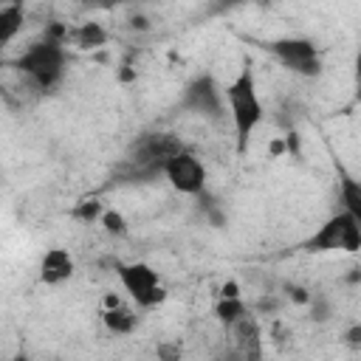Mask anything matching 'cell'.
I'll use <instances>...</instances> for the list:
<instances>
[{
	"instance_id": "1",
	"label": "cell",
	"mask_w": 361,
	"mask_h": 361,
	"mask_svg": "<svg viewBox=\"0 0 361 361\" xmlns=\"http://www.w3.org/2000/svg\"><path fill=\"white\" fill-rule=\"evenodd\" d=\"M223 102H228V113H231V124H234V141H237V152L243 155L254 130L262 124L265 118V107L262 99L257 93V79H254V68L243 65L240 73L231 79V85L223 93Z\"/></svg>"
},
{
	"instance_id": "2",
	"label": "cell",
	"mask_w": 361,
	"mask_h": 361,
	"mask_svg": "<svg viewBox=\"0 0 361 361\" xmlns=\"http://www.w3.org/2000/svg\"><path fill=\"white\" fill-rule=\"evenodd\" d=\"M65 45L62 42H54V39H39L34 45H28L20 59H17V68L28 76L31 85H37L39 90H51L62 73H65Z\"/></svg>"
},
{
	"instance_id": "3",
	"label": "cell",
	"mask_w": 361,
	"mask_h": 361,
	"mask_svg": "<svg viewBox=\"0 0 361 361\" xmlns=\"http://www.w3.org/2000/svg\"><path fill=\"white\" fill-rule=\"evenodd\" d=\"M358 248H361V220H355L347 212H338V214L327 217L305 240V251H316V254H327V251L355 254Z\"/></svg>"
},
{
	"instance_id": "4",
	"label": "cell",
	"mask_w": 361,
	"mask_h": 361,
	"mask_svg": "<svg viewBox=\"0 0 361 361\" xmlns=\"http://www.w3.org/2000/svg\"><path fill=\"white\" fill-rule=\"evenodd\" d=\"M116 274H118V282L127 290V296L135 302V307L149 310L166 299V288L149 262H121V265H116Z\"/></svg>"
},
{
	"instance_id": "5",
	"label": "cell",
	"mask_w": 361,
	"mask_h": 361,
	"mask_svg": "<svg viewBox=\"0 0 361 361\" xmlns=\"http://www.w3.org/2000/svg\"><path fill=\"white\" fill-rule=\"evenodd\" d=\"M268 54H274L285 68H290L299 76H319L322 73V54L313 39L305 37H282L265 45Z\"/></svg>"
},
{
	"instance_id": "6",
	"label": "cell",
	"mask_w": 361,
	"mask_h": 361,
	"mask_svg": "<svg viewBox=\"0 0 361 361\" xmlns=\"http://www.w3.org/2000/svg\"><path fill=\"white\" fill-rule=\"evenodd\" d=\"M161 172L169 180V186L180 195H200L206 189V166L197 155H192L186 149L172 155L169 161H164Z\"/></svg>"
},
{
	"instance_id": "7",
	"label": "cell",
	"mask_w": 361,
	"mask_h": 361,
	"mask_svg": "<svg viewBox=\"0 0 361 361\" xmlns=\"http://www.w3.org/2000/svg\"><path fill=\"white\" fill-rule=\"evenodd\" d=\"M178 152H183V144H180L178 135H172V133H152V135H147V138H141L135 144V158L133 161L138 166H144L147 172H155V169L161 172L164 161H169Z\"/></svg>"
},
{
	"instance_id": "8",
	"label": "cell",
	"mask_w": 361,
	"mask_h": 361,
	"mask_svg": "<svg viewBox=\"0 0 361 361\" xmlns=\"http://www.w3.org/2000/svg\"><path fill=\"white\" fill-rule=\"evenodd\" d=\"M223 90L214 85V79L212 76H197L189 87H186V93H183V107L186 110H195V113H200V116H212V118H217L220 113H223Z\"/></svg>"
},
{
	"instance_id": "9",
	"label": "cell",
	"mask_w": 361,
	"mask_h": 361,
	"mask_svg": "<svg viewBox=\"0 0 361 361\" xmlns=\"http://www.w3.org/2000/svg\"><path fill=\"white\" fill-rule=\"evenodd\" d=\"M37 271H39V279H42L48 288H56V285L73 279L76 262H73V254H71L68 248L54 245V248H48V251L39 257V268H37Z\"/></svg>"
},
{
	"instance_id": "10",
	"label": "cell",
	"mask_w": 361,
	"mask_h": 361,
	"mask_svg": "<svg viewBox=\"0 0 361 361\" xmlns=\"http://www.w3.org/2000/svg\"><path fill=\"white\" fill-rule=\"evenodd\" d=\"M138 322H141V319H138V310H135L133 305H124V302H118V305L102 310V324H104V330L113 333V336H130V333L138 327Z\"/></svg>"
},
{
	"instance_id": "11",
	"label": "cell",
	"mask_w": 361,
	"mask_h": 361,
	"mask_svg": "<svg viewBox=\"0 0 361 361\" xmlns=\"http://www.w3.org/2000/svg\"><path fill=\"white\" fill-rule=\"evenodd\" d=\"M68 39H73V45L82 51H93L107 42V28L102 23H79L73 31H68Z\"/></svg>"
},
{
	"instance_id": "12",
	"label": "cell",
	"mask_w": 361,
	"mask_h": 361,
	"mask_svg": "<svg viewBox=\"0 0 361 361\" xmlns=\"http://www.w3.org/2000/svg\"><path fill=\"white\" fill-rule=\"evenodd\" d=\"M23 23H25V8L20 3L0 6V45H8L20 34Z\"/></svg>"
},
{
	"instance_id": "13",
	"label": "cell",
	"mask_w": 361,
	"mask_h": 361,
	"mask_svg": "<svg viewBox=\"0 0 361 361\" xmlns=\"http://www.w3.org/2000/svg\"><path fill=\"white\" fill-rule=\"evenodd\" d=\"M214 316H217L226 327H234V324H240L243 319H248V307H245L243 296H240V299H217Z\"/></svg>"
},
{
	"instance_id": "14",
	"label": "cell",
	"mask_w": 361,
	"mask_h": 361,
	"mask_svg": "<svg viewBox=\"0 0 361 361\" xmlns=\"http://www.w3.org/2000/svg\"><path fill=\"white\" fill-rule=\"evenodd\" d=\"M338 195H341V203H344L341 212H347V214H353L355 220H361V186H358L353 178H344Z\"/></svg>"
},
{
	"instance_id": "15",
	"label": "cell",
	"mask_w": 361,
	"mask_h": 361,
	"mask_svg": "<svg viewBox=\"0 0 361 361\" xmlns=\"http://www.w3.org/2000/svg\"><path fill=\"white\" fill-rule=\"evenodd\" d=\"M99 223H102V228H104L107 234H113V237H124V234L130 231L127 217H124L118 209H104L102 217H99Z\"/></svg>"
},
{
	"instance_id": "16",
	"label": "cell",
	"mask_w": 361,
	"mask_h": 361,
	"mask_svg": "<svg viewBox=\"0 0 361 361\" xmlns=\"http://www.w3.org/2000/svg\"><path fill=\"white\" fill-rule=\"evenodd\" d=\"M155 355H158V361H180L183 358V344L180 341H158Z\"/></svg>"
},
{
	"instance_id": "17",
	"label": "cell",
	"mask_w": 361,
	"mask_h": 361,
	"mask_svg": "<svg viewBox=\"0 0 361 361\" xmlns=\"http://www.w3.org/2000/svg\"><path fill=\"white\" fill-rule=\"evenodd\" d=\"M102 206H99V200H82L76 209H73V214L79 217V220H85V223H90V220H99L102 217Z\"/></svg>"
},
{
	"instance_id": "18",
	"label": "cell",
	"mask_w": 361,
	"mask_h": 361,
	"mask_svg": "<svg viewBox=\"0 0 361 361\" xmlns=\"http://www.w3.org/2000/svg\"><path fill=\"white\" fill-rule=\"evenodd\" d=\"M310 305H313V319H319V322L330 319V305H327V299H324V296L310 299Z\"/></svg>"
},
{
	"instance_id": "19",
	"label": "cell",
	"mask_w": 361,
	"mask_h": 361,
	"mask_svg": "<svg viewBox=\"0 0 361 361\" xmlns=\"http://www.w3.org/2000/svg\"><path fill=\"white\" fill-rule=\"evenodd\" d=\"M220 299H240V288H237V282H226V285L220 288Z\"/></svg>"
},
{
	"instance_id": "20",
	"label": "cell",
	"mask_w": 361,
	"mask_h": 361,
	"mask_svg": "<svg viewBox=\"0 0 361 361\" xmlns=\"http://www.w3.org/2000/svg\"><path fill=\"white\" fill-rule=\"evenodd\" d=\"M358 336H361V327H358V324H355V327H353V330H350V333H347V341H350V344H353V347H358Z\"/></svg>"
},
{
	"instance_id": "21",
	"label": "cell",
	"mask_w": 361,
	"mask_h": 361,
	"mask_svg": "<svg viewBox=\"0 0 361 361\" xmlns=\"http://www.w3.org/2000/svg\"><path fill=\"white\" fill-rule=\"evenodd\" d=\"M282 149H285V141H274V144L268 147V152H271V155H279Z\"/></svg>"
},
{
	"instance_id": "22",
	"label": "cell",
	"mask_w": 361,
	"mask_h": 361,
	"mask_svg": "<svg viewBox=\"0 0 361 361\" xmlns=\"http://www.w3.org/2000/svg\"><path fill=\"white\" fill-rule=\"evenodd\" d=\"M11 361H25V355H14V358H11Z\"/></svg>"
}]
</instances>
